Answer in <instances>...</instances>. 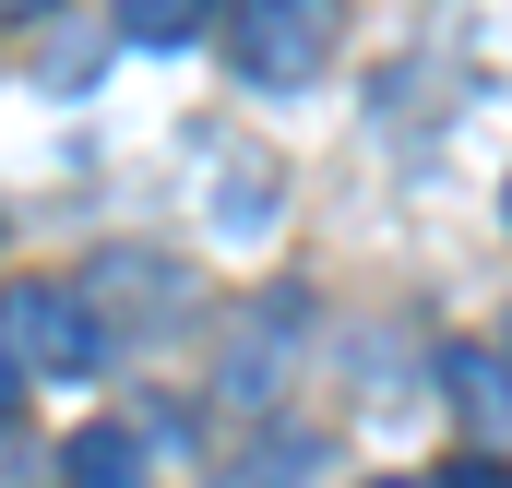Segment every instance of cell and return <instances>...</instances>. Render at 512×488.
Returning <instances> with one entry per match:
<instances>
[{"label": "cell", "mask_w": 512, "mask_h": 488, "mask_svg": "<svg viewBox=\"0 0 512 488\" xmlns=\"http://www.w3.org/2000/svg\"><path fill=\"white\" fill-rule=\"evenodd\" d=\"M0 346H12L24 369H48V381H84L108 334H96V310H84L72 286H48V274H24V286H0Z\"/></svg>", "instance_id": "obj_2"}, {"label": "cell", "mask_w": 512, "mask_h": 488, "mask_svg": "<svg viewBox=\"0 0 512 488\" xmlns=\"http://www.w3.org/2000/svg\"><path fill=\"white\" fill-rule=\"evenodd\" d=\"M370 488H429V477H370Z\"/></svg>", "instance_id": "obj_11"}, {"label": "cell", "mask_w": 512, "mask_h": 488, "mask_svg": "<svg viewBox=\"0 0 512 488\" xmlns=\"http://www.w3.org/2000/svg\"><path fill=\"white\" fill-rule=\"evenodd\" d=\"M60 477L72 488H143V441H131V429H72Z\"/></svg>", "instance_id": "obj_3"}, {"label": "cell", "mask_w": 512, "mask_h": 488, "mask_svg": "<svg viewBox=\"0 0 512 488\" xmlns=\"http://www.w3.org/2000/svg\"><path fill=\"white\" fill-rule=\"evenodd\" d=\"M12 405H24V358L0 346V429H12Z\"/></svg>", "instance_id": "obj_8"}, {"label": "cell", "mask_w": 512, "mask_h": 488, "mask_svg": "<svg viewBox=\"0 0 512 488\" xmlns=\"http://www.w3.org/2000/svg\"><path fill=\"white\" fill-rule=\"evenodd\" d=\"M453 393H465V405H477L489 429H501V417H512V381H501V369H489V358H453Z\"/></svg>", "instance_id": "obj_7"}, {"label": "cell", "mask_w": 512, "mask_h": 488, "mask_svg": "<svg viewBox=\"0 0 512 488\" xmlns=\"http://www.w3.org/2000/svg\"><path fill=\"white\" fill-rule=\"evenodd\" d=\"M501 215H512V191H501Z\"/></svg>", "instance_id": "obj_12"}, {"label": "cell", "mask_w": 512, "mask_h": 488, "mask_svg": "<svg viewBox=\"0 0 512 488\" xmlns=\"http://www.w3.org/2000/svg\"><path fill=\"white\" fill-rule=\"evenodd\" d=\"M227 48H239L251 84H310L346 48V0H239L227 12Z\"/></svg>", "instance_id": "obj_1"}, {"label": "cell", "mask_w": 512, "mask_h": 488, "mask_svg": "<svg viewBox=\"0 0 512 488\" xmlns=\"http://www.w3.org/2000/svg\"><path fill=\"white\" fill-rule=\"evenodd\" d=\"M203 488H310V441H298V429H262L251 453H239V465H215Z\"/></svg>", "instance_id": "obj_4"}, {"label": "cell", "mask_w": 512, "mask_h": 488, "mask_svg": "<svg viewBox=\"0 0 512 488\" xmlns=\"http://www.w3.org/2000/svg\"><path fill=\"white\" fill-rule=\"evenodd\" d=\"M48 12H60V0H0V24H48Z\"/></svg>", "instance_id": "obj_9"}, {"label": "cell", "mask_w": 512, "mask_h": 488, "mask_svg": "<svg viewBox=\"0 0 512 488\" xmlns=\"http://www.w3.org/2000/svg\"><path fill=\"white\" fill-rule=\"evenodd\" d=\"M274 334H286V298H262V310H251V334H239V358H227V393H274V369H286Z\"/></svg>", "instance_id": "obj_6"}, {"label": "cell", "mask_w": 512, "mask_h": 488, "mask_svg": "<svg viewBox=\"0 0 512 488\" xmlns=\"http://www.w3.org/2000/svg\"><path fill=\"white\" fill-rule=\"evenodd\" d=\"M203 12H215V0H120L108 24H120L131 48H191V36H203Z\"/></svg>", "instance_id": "obj_5"}, {"label": "cell", "mask_w": 512, "mask_h": 488, "mask_svg": "<svg viewBox=\"0 0 512 488\" xmlns=\"http://www.w3.org/2000/svg\"><path fill=\"white\" fill-rule=\"evenodd\" d=\"M453 488H512V477H501V465H453Z\"/></svg>", "instance_id": "obj_10"}]
</instances>
